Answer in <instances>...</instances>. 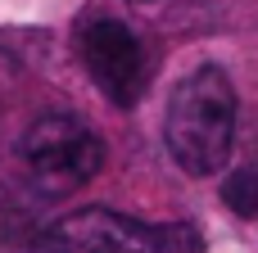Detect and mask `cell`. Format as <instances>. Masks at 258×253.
Masks as SVG:
<instances>
[{"instance_id": "cell-1", "label": "cell", "mask_w": 258, "mask_h": 253, "mask_svg": "<svg viewBox=\"0 0 258 253\" xmlns=\"http://www.w3.org/2000/svg\"><path fill=\"white\" fill-rule=\"evenodd\" d=\"M168 154L190 177H218L231 158L236 136V91L222 68H195L168 95Z\"/></svg>"}, {"instance_id": "cell-2", "label": "cell", "mask_w": 258, "mask_h": 253, "mask_svg": "<svg viewBox=\"0 0 258 253\" xmlns=\"http://www.w3.org/2000/svg\"><path fill=\"white\" fill-rule=\"evenodd\" d=\"M18 158L27 167V177L45 190V195H63L86 186L100 167H104V140L77 118V113H41L23 140H18Z\"/></svg>"}, {"instance_id": "cell-3", "label": "cell", "mask_w": 258, "mask_h": 253, "mask_svg": "<svg viewBox=\"0 0 258 253\" xmlns=\"http://www.w3.org/2000/svg\"><path fill=\"white\" fill-rule=\"evenodd\" d=\"M77 50H82V63L91 72V81L100 86V95L118 109H132L141 95H145V81H150V63H145V45L141 36L118 23V18H86L82 32H77Z\"/></svg>"}, {"instance_id": "cell-4", "label": "cell", "mask_w": 258, "mask_h": 253, "mask_svg": "<svg viewBox=\"0 0 258 253\" xmlns=\"http://www.w3.org/2000/svg\"><path fill=\"white\" fill-rule=\"evenodd\" d=\"M59 253H190L186 226H150L113 208H82L54 226Z\"/></svg>"}, {"instance_id": "cell-5", "label": "cell", "mask_w": 258, "mask_h": 253, "mask_svg": "<svg viewBox=\"0 0 258 253\" xmlns=\"http://www.w3.org/2000/svg\"><path fill=\"white\" fill-rule=\"evenodd\" d=\"M222 199H227V208H231L236 217L258 222V172H254V167L231 172V177L222 181Z\"/></svg>"}, {"instance_id": "cell-6", "label": "cell", "mask_w": 258, "mask_h": 253, "mask_svg": "<svg viewBox=\"0 0 258 253\" xmlns=\"http://www.w3.org/2000/svg\"><path fill=\"white\" fill-rule=\"evenodd\" d=\"M136 5H150V0H136Z\"/></svg>"}]
</instances>
